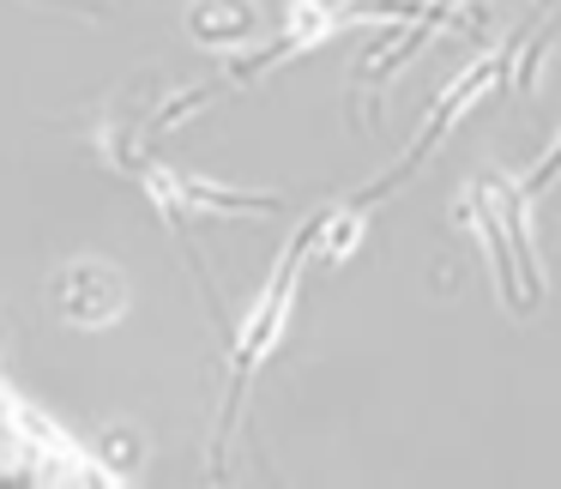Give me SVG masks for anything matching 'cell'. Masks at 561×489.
I'll list each match as a JSON object with an SVG mask.
<instances>
[{
	"label": "cell",
	"mask_w": 561,
	"mask_h": 489,
	"mask_svg": "<svg viewBox=\"0 0 561 489\" xmlns=\"http://www.w3.org/2000/svg\"><path fill=\"white\" fill-rule=\"evenodd\" d=\"M61 7H79V0H61Z\"/></svg>",
	"instance_id": "7a4b0ae2"
},
{
	"label": "cell",
	"mask_w": 561,
	"mask_h": 489,
	"mask_svg": "<svg viewBox=\"0 0 561 489\" xmlns=\"http://www.w3.org/2000/svg\"><path fill=\"white\" fill-rule=\"evenodd\" d=\"M55 303H61V315L73 320V327H103V320L122 315L127 291H122V278H115V266L79 260V266H67L61 278H55Z\"/></svg>",
	"instance_id": "6da1fadb"
}]
</instances>
